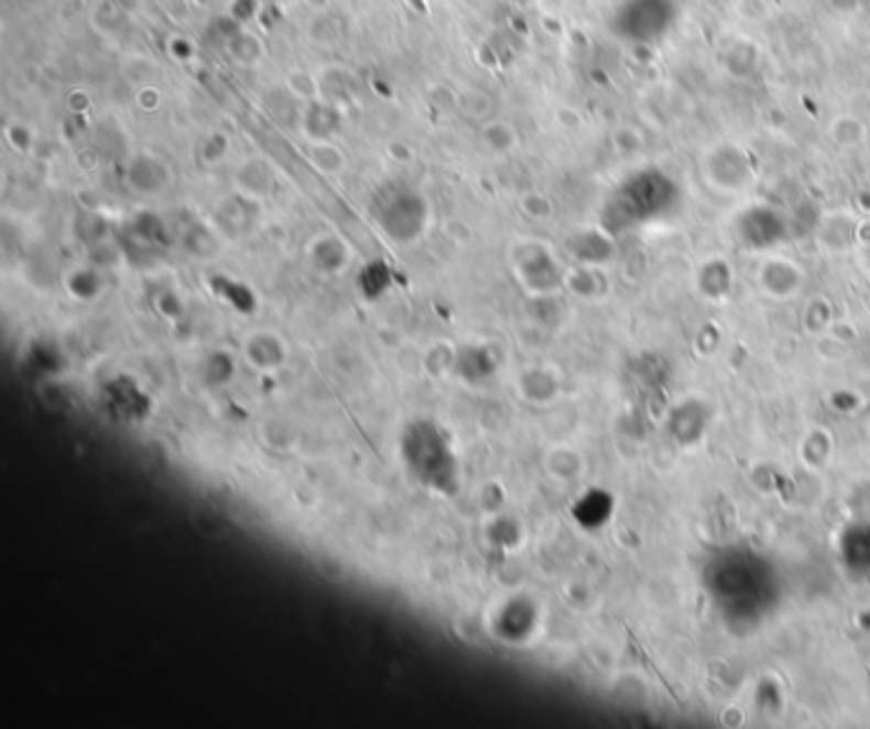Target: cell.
<instances>
[{"mask_svg":"<svg viewBox=\"0 0 870 729\" xmlns=\"http://www.w3.org/2000/svg\"><path fill=\"white\" fill-rule=\"evenodd\" d=\"M833 135H835V141L842 143V145L860 143L866 138V126L860 123L856 116H840L833 123Z\"/></svg>","mask_w":870,"mask_h":729,"instance_id":"cell-1","label":"cell"}]
</instances>
